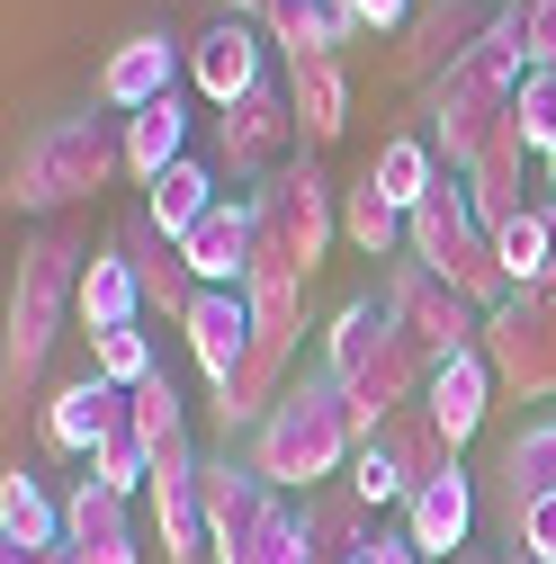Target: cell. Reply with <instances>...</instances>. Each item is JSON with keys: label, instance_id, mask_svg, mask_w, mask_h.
<instances>
[{"label": "cell", "instance_id": "obj_1", "mask_svg": "<svg viewBox=\"0 0 556 564\" xmlns=\"http://www.w3.org/2000/svg\"><path fill=\"white\" fill-rule=\"evenodd\" d=\"M252 475L260 484H278V492H323L332 475H351V457H360V412H351V394L332 386V368H306L288 394H278V412L252 431Z\"/></svg>", "mask_w": 556, "mask_h": 564}, {"label": "cell", "instance_id": "obj_2", "mask_svg": "<svg viewBox=\"0 0 556 564\" xmlns=\"http://www.w3.org/2000/svg\"><path fill=\"white\" fill-rule=\"evenodd\" d=\"M82 242L73 225H45L28 234L19 251V278H10V349H0V394L28 403L45 386V359H54V340H63V314H82Z\"/></svg>", "mask_w": 556, "mask_h": 564}, {"label": "cell", "instance_id": "obj_3", "mask_svg": "<svg viewBox=\"0 0 556 564\" xmlns=\"http://www.w3.org/2000/svg\"><path fill=\"white\" fill-rule=\"evenodd\" d=\"M323 368H332V386H341V394H351L360 440L377 431L386 412L423 403V386H431V359L404 340V323L386 314V296H351V305L332 314V332H323Z\"/></svg>", "mask_w": 556, "mask_h": 564}, {"label": "cell", "instance_id": "obj_4", "mask_svg": "<svg viewBox=\"0 0 556 564\" xmlns=\"http://www.w3.org/2000/svg\"><path fill=\"white\" fill-rule=\"evenodd\" d=\"M332 234H341V188L323 180V153H297L278 180L252 188V278L306 288V278L323 269V251H332Z\"/></svg>", "mask_w": 556, "mask_h": 564}, {"label": "cell", "instance_id": "obj_5", "mask_svg": "<svg viewBox=\"0 0 556 564\" xmlns=\"http://www.w3.org/2000/svg\"><path fill=\"white\" fill-rule=\"evenodd\" d=\"M117 171H126V117H54L45 134L19 144L10 206H28V216H63V206L99 197Z\"/></svg>", "mask_w": 556, "mask_h": 564}, {"label": "cell", "instance_id": "obj_6", "mask_svg": "<svg viewBox=\"0 0 556 564\" xmlns=\"http://www.w3.org/2000/svg\"><path fill=\"white\" fill-rule=\"evenodd\" d=\"M404 260H423L431 278H449V288H458L467 305H484V314L512 296L503 251H494V225L475 216V197H467V180H458V171H449V180H440V188L404 216Z\"/></svg>", "mask_w": 556, "mask_h": 564}, {"label": "cell", "instance_id": "obj_7", "mask_svg": "<svg viewBox=\"0 0 556 564\" xmlns=\"http://www.w3.org/2000/svg\"><path fill=\"white\" fill-rule=\"evenodd\" d=\"M306 546V520L288 511V492L260 484L252 457H206V555L216 564H288Z\"/></svg>", "mask_w": 556, "mask_h": 564}, {"label": "cell", "instance_id": "obj_8", "mask_svg": "<svg viewBox=\"0 0 556 564\" xmlns=\"http://www.w3.org/2000/svg\"><path fill=\"white\" fill-rule=\"evenodd\" d=\"M484 359H494V377L521 403H547L556 394V269L538 278V288H521V296H503L494 314H484Z\"/></svg>", "mask_w": 556, "mask_h": 564}, {"label": "cell", "instance_id": "obj_9", "mask_svg": "<svg viewBox=\"0 0 556 564\" xmlns=\"http://www.w3.org/2000/svg\"><path fill=\"white\" fill-rule=\"evenodd\" d=\"M377 296H386V314L404 323V340L423 349L431 368H440V359H467V349H484V305H467L449 278H431L423 260H395Z\"/></svg>", "mask_w": 556, "mask_h": 564}, {"label": "cell", "instance_id": "obj_10", "mask_svg": "<svg viewBox=\"0 0 556 564\" xmlns=\"http://www.w3.org/2000/svg\"><path fill=\"white\" fill-rule=\"evenodd\" d=\"M297 99L288 90H252V99H234V108H216V171L225 180H243V188H260V180H278L297 162Z\"/></svg>", "mask_w": 556, "mask_h": 564}, {"label": "cell", "instance_id": "obj_11", "mask_svg": "<svg viewBox=\"0 0 556 564\" xmlns=\"http://www.w3.org/2000/svg\"><path fill=\"white\" fill-rule=\"evenodd\" d=\"M484 28H494V19H484V0H423V10H413V28L395 36V73L431 90L449 63H467V54H475V36H484Z\"/></svg>", "mask_w": 556, "mask_h": 564}, {"label": "cell", "instance_id": "obj_12", "mask_svg": "<svg viewBox=\"0 0 556 564\" xmlns=\"http://www.w3.org/2000/svg\"><path fill=\"white\" fill-rule=\"evenodd\" d=\"M260 54H269V28L260 19H216L206 36H189V82L206 108H234L260 90Z\"/></svg>", "mask_w": 556, "mask_h": 564}, {"label": "cell", "instance_id": "obj_13", "mask_svg": "<svg viewBox=\"0 0 556 564\" xmlns=\"http://www.w3.org/2000/svg\"><path fill=\"white\" fill-rule=\"evenodd\" d=\"M126 431H135V394L108 386V377H73V386L45 394V440L73 448V457H99V448L126 440Z\"/></svg>", "mask_w": 556, "mask_h": 564}, {"label": "cell", "instance_id": "obj_14", "mask_svg": "<svg viewBox=\"0 0 556 564\" xmlns=\"http://www.w3.org/2000/svg\"><path fill=\"white\" fill-rule=\"evenodd\" d=\"M180 63H189V45L171 36V28H135L108 63H99V108H117V117H135V108H153V99H171V82H180Z\"/></svg>", "mask_w": 556, "mask_h": 564}, {"label": "cell", "instance_id": "obj_15", "mask_svg": "<svg viewBox=\"0 0 556 564\" xmlns=\"http://www.w3.org/2000/svg\"><path fill=\"white\" fill-rule=\"evenodd\" d=\"M180 332H189L197 377L225 394V386H234V368L252 359V296H243V288H206V296L189 305V323H180Z\"/></svg>", "mask_w": 556, "mask_h": 564}, {"label": "cell", "instance_id": "obj_16", "mask_svg": "<svg viewBox=\"0 0 556 564\" xmlns=\"http://www.w3.org/2000/svg\"><path fill=\"white\" fill-rule=\"evenodd\" d=\"M404 538L423 546L431 564L467 555V538H475V475L449 466V475H431V484H413V502H404Z\"/></svg>", "mask_w": 556, "mask_h": 564}, {"label": "cell", "instance_id": "obj_17", "mask_svg": "<svg viewBox=\"0 0 556 564\" xmlns=\"http://www.w3.org/2000/svg\"><path fill=\"white\" fill-rule=\"evenodd\" d=\"M117 251H126L135 278H145V305H162L171 323H189V305L206 296V288H197V269H189V251H180L153 216H126V225H117Z\"/></svg>", "mask_w": 556, "mask_h": 564}, {"label": "cell", "instance_id": "obj_18", "mask_svg": "<svg viewBox=\"0 0 556 564\" xmlns=\"http://www.w3.org/2000/svg\"><path fill=\"white\" fill-rule=\"evenodd\" d=\"M63 546H73V564H135L145 546H135V511L126 492H108L99 475L73 484V502H63Z\"/></svg>", "mask_w": 556, "mask_h": 564}, {"label": "cell", "instance_id": "obj_19", "mask_svg": "<svg viewBox=\"0 0 556 564\" xmlns=\"http://www.w3.org/2000/svg\"><path fill=\"white\" fill-rule=\"evenodd\" d=\"M494 359L484 349H467V359H440L431 368V386H423V403H431V421L449 431V448H467L475 431H484V412H494Z\"/></svg>", "mask_w": 556, "mask_h": 564}, {"label": "cell", "instance_id": "obj_20", "mask_svg": "<svg viewBox=\"0 0 556 564\" xmlns=\"http://www.w3.org/2000/svg\"><path fill=\"white\" fill-rule=\"evenodd\" d=\"M368 448L404 475V502H413V484H431V475H449L458 466V448H449V431L431 421V403H404V412H386L377 431H368Z\"/></svg>", "mask_w": 556, "mask_h": 564}, {"label": "cell", "instance_id": "obj_21", "mask_svg": "<svg viewBox=\"0 0 556 564\" xmlns=\"http://www.w3.org/2000/svg\"><path fill=\"white\" fill-rule=\"evenodd\" d=\"M180 251L197 269V288H243V278H252V197H216V206H206V225Z\"/></svg>", "mask_w": 556, "mask_h": 564}, {"label": "cell", "instance_id": "obj_22", "mask_svg": "<svg viewBox=\"0 0 556 564\" xmlns=\"http://www.w3.org/2000/svg\"><path fill=\"white\" fill-rule=\"evenodd\" d=\"M288 99H297L306 153L341 144V126H351V73H341V54H306V63H288Z\"/></svg>", "mask_w": 556, "mask_h": 564}, {"label": "cell", "instance_id": "obj_23", "mask_svg": "<svg viewBox=\"0 0 556 564\" xmlns=\"http://www.w3.org/2000/svg\"><path fill=\"white\" fill-rule=\"evenodd\" d=\"M521 162H530V134H521V117L484 144V162L467 171V197H475V216L484 225H512V216H530L521 206Z\"/></svg>", "mask_w": 556, "mask_h": 564}, {"label": "cell", "instance_id": "obj_24", "mask_svg": "<svg viewBox=\"0 0 556 564\" xmlns=\"http://www.w3.org/2000/svg\"><path fill=\"white\" fill-rule=\"evenodd\" d=\"M171 162H189V108H180V90L126 117V171H135V180L153 188V180H162Z\"/></svg>", "mask_w": 556, "mask_h": 564}, {"label": "cell", "instance_id": "obj_25", "mask_svg": "<svg viewBox=\"0 0 556 564\" xmlns=\"http://www.w3.org/2000/svg\"><path fill=\"white\" fill-rule=\"evenodd\" d=\"M135 314H145V278L126 269L117 242L90 251V269H82V323L90 332H135Z\"/></svg>", "mask_w": 556, "mask_h": 564}, {"label": "cell", "instance_id": "obj_26", "mask_svg": "<svg viewBox=\"0 0 556 564\" xmlns=\"http://www.w3.org/2000/svg\"><path fill=\"white\" fill-rule=\"evenodd\" d=\"M368 180H377V197H386V206H404V216H413V206H423L449 171H440V144H431V134H395V144H377Z\"/></svg>", "mask_w": 556, "mask_h": 564}, {"label": "cell", "instance_id": "obj_27", "mask_svg": "<svg viewBox=\"0 0 556 564\" xmlns=\"http://www.w3.org/2000/svg\"><path fill=\"white\" fill-rule=\"evenodd\" d=\"M538 492H556V412L521 421V440L494 466V502H538Z\"/></svg>", "mask_w": 556, "mask_h": 564}, {"label": "cell", "instance_id": "obj_28", "mask_svg": "<svg viewBox=\"0 0 556 564\" xmlns=\"http://www.w3.org/2000/svg\"><path fill=\"white\" fill-rule=\"evenodd\" d=\"M225 188H216V171H206V162H171L162 180H153V197H145V216L171 234V242H189L197 225H206V206H216Z\"/></svg>", "mask_w": 556, "mask_h": 564}, {"label": "cell", "instance_id": "obj_29", "mask_svg": "<svg viewBox=\"0 0 556 564\" xmlns=\"http://www.w3.org/2000/svg\"><path fill=\"white\" fill-rule=\"evenodd\" d=\"M260 28H269V45L288 54V63H306V54H341V36H351L332 0H269Z\"/></svg>", "mask_w": 556, "mask_h": 564}, {"label": "cell", "instance_id": "obj_30", "mask_svg": "<svg viewBox=\"0 0 556 564\" xmlns=\"http://www.w3.org/2000/svg\"><path fill=\"white\" fill-rule=\"evenodd\" d=\"M341 242H351V251H368V260H404V206H386L368 171L341 188Z\"/></svg>", "mask_w": 556, "mask_h": 564}, {"label": "cell", "instance_id": "obj_31", "mask_svg": "<svg viewBox=\"0 0 556 564\" xmlns=\"http://www.w3.org/2000/svg\"><path fill=\"white\" fill-rule=\"evenodd\" d=\"M0 546H63V511L45 502V484L28 466L0 475Z\"/></svg>", "mask_w": 556, "mask_h": 564}, {"label": "cell", "instance_id": "obj_32", "mask_svg": "<svg viewBox=\"0 0 556 564\" xmlns=\"http://www.w3.org/2000/svg\"><path fill=\"white\" fill-rule=\"evenodd\" d=\"M494 251H503V278H512V296H521V288H538V278L556 269V225L530 206V216L494 225Z\"/></svg>", "mask_w": 556, "mask_h": 564}, {"label": "cell", "instance_id": "obj_33", "mask_svg": "<svg viewBox=\"0 0 556 564\" xmlns=\"http://www.w3.org/2000/svg\"><path fill=\"white\" fill-rule=\"evenodd\" d=\"M503 520V555L512 564H556V492H538V502H494Z\"/></svg>", "mask_w": 556, "mask_h": 564}, {"label": "cell", "instance_id": "obj_34", "mask_svg": "<svg viewBox=\"0 0 556 564\" xmlns=\"http://www.w3.org/2000/svg\"><path fill=\"white\" fill-rule=\"evenodd\" d=\"M153 368H162V359H153V340H145V332H90V377H108V386L135 394Z\"/></svg>", "mask_w": 556, "mask_h": 564}, {"label": "cell", "instance_id": "obj_35", "mask_svg": "<svg viewBox=\"0 0 556 564\" xmlns=\"http://www.w3.org/2000/svg\"><path fill=\"white\" fill-rule=\"evenodd\" d=\"M135 440H145L153 457H162L171 440H189V421H180V386H171L162 368H153L145 386H135Z\"/></svg>", "mask_w": 556, "mask_h": 564}, {"label": "cell", "instance_id": "obj_36", "mask_svg": "<svg viewBox=\"0 0 556 564\" xmlns=\"http://www.w3.org/2000/svg\"><path fill=\"white\" fill-rule=\"evenodd\" d=\"M90 475H99L108 492H126V502H135V492H153V448L126 431V440H108V448L90 457Z\"/></svg>", "mask_w": 556, "mask_h": 564}, {"label": "cell", "instance_id": "obj_37", "mask_svg": "<svg viewBox=\"0 0 556 564\" xmlns=\"http://www.w3.org/2000/svg\"><path fill=\"white\" fill-rule=\"evenodd\" d=\"M512 117H521V134H530V153L547 162V153H556V73H530L521 99H512Z\"/></svg>", "mask_w": 556, "mask_h": 564}, {"label": "cell", "instance_id": "obj_38", "mask_svg": "<svg viewBox=\"0 0 556 564\" xmlns=\"http://www.w3.org/2000/svg\"><path fill=\"white\" fill-rule=\"evenodd\" d=\"M503 19L521 28L530 73H556V0H503Z\"/></svg>", "mask_w": 556, "mask_h": 564}, {"label": "cell", "instance_id": "obj_39", "mask_svg": "<svg viewBox=\"0 0 556 564\" xmlns=\"http://www.w3.org/2000/svg\"><path fill=\"white\" fill-rule=\"evenodd\" d=\"M332 10H341V28H351V36H404L423 0H332Z\"/></svg>", "mask_w": 556, "mask_h": 564}, {"label": "cell", "instance_id": "obj_40", "mask_svg": "<svg viewBox=\"0 0 556 564\" xmlns=\"http://www.w3.org/2000/svg\"><path fill=\"white\" fill-rule=\"evenodd\" d=\"M351 492H360V502L377 511V502H404V475H395V466H386V457L360 440V457H351Z\"/></svg>", "mask_w": 556, "mask_h": 564}, {"label": "cell", "instance_id": "obj_41", "mask_svg": "<svg viewBox=\"0 0 556 564\" xmlns=\"http://www.w3.org/2000/svg\"><path fill=\"white\" fill-rule=\"evenodd\" d=\"M269 10V0H225V19H260Z\"/></svg>", "mask_w": 556, "mask_h": 564}, {"label": "cell", "instance_id": "obj_42", "mask_svg": "<svg viewBox=\"0 0 556 564\" xmlns=\"http://www.w3.org/2000/svg\"><path fill=\"white\" fill-rule=\"evenodd\" d=\"M449 564H512V555H449Z\"/></svg>", "mask_w": 556, "mask_h": 564}, {"label": "cell", "instance_id": "obj_43", "mask_svg": "<svg viewBox=\"0 0 556 564\" xmlns=\"http://www.w3.org/2000/svg\"><path fill=\"white\" fill-rule=\"evenodd\" d=\"M547 197H556V153H547Z\"/></svg>", "mask_w": 556, "mask_h": 564}, {"label": "cell", "instance_id": "obj_44", "mask_svg": "<svg viewBox=\"0 0 556 564\" xmlns=\"http://www.w3.org/2000/svg\"><path fill=\"white\" fill-rule=\"evenodd\" d=\"M547 225H556V206H547Z\"/></svg>", "mask_w": 556, "mask_h": 564}, {"label": "cell", "instance_id": "obj_45", "mask_svg": "<svg viewBox=\"0 0 556 564\" xmlns=\"http://www.w3.org/2000/svg\"><path fill=\"white\" fill-rule=\"evenodd\" d=\"M494 10H503V0H494Z\"/></svg>", "mask_w": 556, "mask_h": 564}]
</instances>
